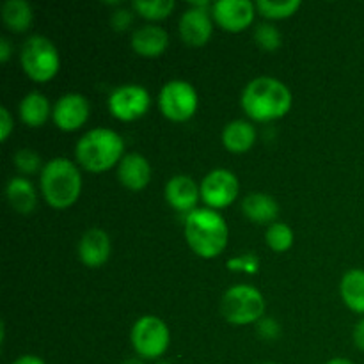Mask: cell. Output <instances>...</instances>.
I'll list each match as a JSON object with an SVG mask.
<instances>
[{"label": "cell", "instance_id": "obj_1", "mask_svg": "<svg viewBox=\"0 0 364 364\" xmlns=\"http://www.w3.org/2000/svg\"><path fill=\"white\" fill-rule=\"evenodd\" d=\"M291 107V92L281 80L258 77L245 85L242 92V109L251 119L267 123L283 117Z\"/></svg>", "mask_w": 364, "mask_h": 364}, {"label": "cell", "instance_id": "obj_2", "mask_svg": "<svg viewBox=\"0 0 364 364\" xmlns=\"http://www.w3.org/2000/svg\"><path fill=\"white\" fill-rule=\"evenodd\" d=\"M185 238L198 256L215 258L226 249L228 224L215 210L196 208L185 217Z\"/></svg>", "mask_w": 364, "mask_h": 364}, {"label": "cell", "instance_id": "obj_3", "mask_svg": "<svg viewBox=\"0 0 364 364\" xmlns=\"http://www.w3.org/2000/svg\"><path fill=\"white\" fill-rule=\"evenodd\" d=\"M124 142L119 134L110 128H95L82 135L77 142L75 155L80 166L89 173H105L114 164L121 162Z\"/></svg>", "mask_w": 364, "mask_h": 364}, {"label": "cell", "instance_id": "obj_4", "mask_svg": "<svg viewBox=\"0 0 364 364\" xmlns=\"http://www.w3.org/2000/svg\"><path fill=\"white\" fill-rule=\"evenodd\" d=\"M39 183L46 203L59 210L73 205L82 191L80 171L68 159H53L45 164Z\"/></svg>", "mask_w": 364, "mask_h": 364}, {"label": "cell", "instance_id": "obj_5", "mask_svg": "<svg viewBox=\"0 0 364 364\" xmlns=\"http://www.w3.org/2000/svg\"><path fill=\"white\" fill-rule=\"evenodd\" d=\"M220 311L230 323L247 326V323L262 320L263 313H265V301L255 287L237 284L223 295Z\"/></svg>", "mask_w": 364, "mask_h": 364}, {"label": "cell", "instance_id": "obj_6", "mask_svg": "<svg viewBox=\"0 0 364 364\" xmlns=\"http://www.w3.org/2000/svg\"><path fill=\"white\" fill-rule=\"evenodd\" d=\"M21 68L36 82H46L59 71L60 59L55 45L45 36L34 34L23 43L20 53Z\"/></svg>", "mask_w": 364, "mask_h": 364}, {"label": "cell", "instance_id": "obj_7", "mask_svg": "<svg viewBox=\"0 0 364 364\" xmlns=\"http://www.w3.org/2000/svg\"><path fill=\"white\" fill-rule=\"evenodd\" d=\"M132 345L141 359H159L166 354L171 334L166 323L156 316H142L132 327Z\"/></svg>", "mask_w": 364, "mask_h": 364}, {"label": "cell", "instance_id": "obj_8", "mask_svg": "<svg viewBox=\"0 0 364 364\" xmlns=\"http://www.w3.org/2000/svg\"><path fill=\"white\" fill-rule=\"evenodd\" d=\"M160 110L171 121H187L198 110V92L188 82L171 80L160 91Z\"/></svg>", "mask_w": 364, "mask_h": 364}, {"label": "cell", "instance_id": "obj_9", "mask_svg": "<svg viewBox=\"0 0 364 364\" xmlns=\"http://www.w3.org/2000/svg\"><path fill=\"white\" fill-rule=\"evenodd\" d=\"M149 92L142 85L124 84L114 89L109 96V110L121 121H134L144 116L149 109Z\"/></svg>", "mask_w": 364, "mask_h": 364}, {"label": "cell", "instance_id": "obj_10", "mask_svg": "<svg viewBox=\"0 0 364 364\" xmlns=\"http://www.w3.org/2000/svg\"><path fill=\"white\" fill-rule=\"evenodd\" d=\"M238 180L231 171L213 169L201 181V199L212 210L226 208L237 199Z\"/></svg>", "mask_w": 364, "mask_h": 364}, {"label": "cell", "instance_id": "obj_11", "mask_svg": "<svg viewBox=\"0 0 364 364\" xmlns=\"http://www.w3.org/2000/svg\"><path fill=\"white\" fill-rule=\"evenodd\" d=\"M213 18L228 32H240L255 20V4L249 0H219L212 6Z\"/></svg>", "mask_w": 364, "mask_h": 364}, {"label": "cell", "instance_id": "obj_12", "mask_svg": "<svg viewBox=\"0 0 364 364\" xmlns=\"http://www.w3.org/2000/svg\"><path fill=\"white\" fill-rule=\"evenodd\" d=\"M53 123L63 132L78 130L89 117V103L78 92H68L57 100L52 110Z\"/></svg>", "mask_w": 364, "mask_h": 364}, {"label": "cell", "instance_id": "obj_13", "mask_svg": "<svg viewBox=\"0 0 364 364\" xmlns=\"http://www.w3.org/2000/svg\"><path fill=\"white\" fill-rule=\"evenodd\" d=\"M213 23L206 7H194L185 11L180 18V36L187 45L203 46L210 41Z\"/></svg>", "mask_w": 364, "mask_h": 364}, {"label": "cell", "instance_id": "obj_14", "mask_svg": "<svg viewBox=\"0 0 364 364\" xmlns=\"http://www.w3.org/2000/svg\"><path fill=\"white\" fill-rule=\"evenodd\" d=\"M201 196V187H198L192 178L174 176L166 185V199L174 210L183 213H191L196 210V205Z\"/></svg>", "mask_w": 364, "mask_h": 364}, {"label": "cell", "instance_id": "obj_15", "mask_svg": "<svg viewBox=\"0 0 364 364\" xmlns=\"http://www.w3.org/2000/svg\"><path fill=\"white\" fill-rule=\"evenodd\" d=\"M78 256L87 267H100L110 256V238L100 228H91L82 235L78 242Z\"/></svg>", "mask_w": 364, "mask_h": 364}, {"label": "cell", "instance_id": "obj_16", "mask_svg": "<svg viewBox=\"0 0 364 364\" xmlns=\"http://www.w3.org/2000/svg\"><path fill=\"white\" fill-rule=\"evenodd\" d=\"M117 178L128 191H142L151 180V167L141 153H128L121 159Z\"/></svg>", "mask_w": 364, "mask_h": 364}, {"label": "cell", "instance_id": "obj_17", "mask_svg": "<svg viewBox=\"0 0 364 364\" xmlns=\"http://www.w3.org/2000/svg\"><path fill=\"white\" fill-rule=\"evenodd\" d=\"M169 45V36L159 25H144L132 34V48L142 57H156Z\"/></svg>", "mask_w": 364, "mask_h": 364}, {"label": "cell", "instance_id": "obj_18", "mask_svg": "<svg viewBox=\"0 0 364 364\" xmlns=\"http://www.w3.org/2000/svg\"><path fill=\"white\" fill-rule=\"evenodd\" d=\"M242 212L252 223L267 224L272 223L279 215V206L272 196L263 194V192H252V194L245 196L242 201Z\"/></svg>", "mask_w": 364, "mask_h": 364}, {"label": "cell", "instance_id": "obj_19", "mask_svg": "<svg viewBox=\"0 0 364 364\" xmlns=\"http://www.w3.org/2000/svg\"><path fill=\"white\" fill-rule=\"evenodd\" d=\"M7 201L9 205L16 210L21 215H31L36 208V203H38V196H36L34 185L31 183L25 178H11L7 181L6 187Z\"/></svg>", "mask_w": 364, "mask_h": 364}, {"label": "cell", "instance_id": "obj_20", "mask_svg": "<svg viewBox=\"0 0 364 364\" xmlns=\"http://www.w3.org/2000/svg\"><path fill=\"white\" fill-rule=\"evenodd\" d=\"M256 141V128L249 121L237 119L226 124L223 130L224 148L233 153H244L252 148Z\"/></svg>", "mask_w": 364, "mask_h": 364}, {"label": "cell", "instance_id": "obj_21", "mask_svg": "<svg viewBox=\"0 0 364 364\" xmlns=\"http://www.w3.org/2000/svg\"><path fill=\"white\" fill-rule=\"evenodd\" d=\"M340 294L352 311L364 313V270H348L341 279Z\"/></svg>", "mask_w": 364, "mask_h": 364}, {"label": "cell", "instance_id": "obj_22", "mask_svg": "<svg viewBox=\"0 0 364 364\" xmlns=\"http://www.w3.org/2000/svg\"><path fill=\"white\" fill-rule=\"evenodd\" d=\"M50 116V103L41 92H28L20 103V117L28 127H41Z\"/></svg>", "mask_w": 364, "mask_h": 364}, {"label": "cell", "instance_id": "obj_23", "mask_svg": "<svg viewBox=\"0 0 364 364\" xmlns=\"http://www.w3.org/2000/svg\"><path fill=\"white\" fill-rule=\"evenodd\" d=\"M2 20L13 32H23L32 23V7L25 0H7L2 6Z\"/></svg>", "mask_w": 364, "mask_h": 364}, {"label": "cell", "instance_id": "obj_24", "mask_svg": "<svg viewBox=\"0 0 364 364\" xmlns=\"http://www.w3.org/2000/svg\"><path fill=\"white\" fill-rule=\"evenodd\" d=\"M134 9L146 20H164L174 9L173 0H135Z\"/></svg>", "mask_w": 364, "mask_h": 364}, {"label": "cell", "instance_id": "obj_25", "mask_svg": "<svg viewBox=\"0 0 364 364\" xmlns=\"http://www.w3.org/2000/svg\"><path fill=\"white\" fill-rule=\"evenodd\" d=\"M265 240L270 249L276 252H284L294 244V231L284 223H272L265 233Z\"/></svg>", "mask_w": 364, "mask_h": 364}, {"label": "cell", "instance_id": "obj_26", "mask_svg": "<svg viewBox=\"0 0 364 364\" xmlns=\"http://www.w3.org/2000/svg\"><path fill=\"white\" fill-rule=\"evenodd\" d=\"M301 7L299 0H287V2H272V0H258L256 9L265 18L279 20V18H288Z\"/></svg>", "mask_w": 364, "mask_h": 364}, {"label": "cell", "instance_id": "obj_27", "mask_svg": "<svg viewBox=\"0 0 364 364\" xmlns=\"http://www.w3.org/2000/svg\"><path fill=\"white\" fill-rule=\"evenodd\" d=\"M255 39L263 50H269V52H274L281 46V34L272 23H259L255 31Z\"/></svg>", "mask_w": 364, "mask_h": 364}, {"label": "cell", "instance_id": "obj_28", "mask_svg": "<svg viewBox=\"0 0 364 364\" xmlns=\"http://www.w3.org/2000/svg\"><path fill=\"white\" fill-rule=\"evenodd\" d=\"M14 166L25 174H34L38 173V171H43L41 169L43 164H41V156H39V153H36L34 149H27V148L16 151V155H14Z\"/></svg>", "mask_w": 364, "mask_h": 364}, {"label": "cell", "instance_id": "obj_29", "mask_svg": "<svg viewBox=\"0 0 364 364\" xmlns=\"http://www.w3.org/2000/svg\"><path fill=\"white\" fill-rule=\"evenodd\" d=\"M228 269L233 270V272H247V274H256L259 270V259L258 256L247 252V255L235 256L228 262Z\"/></svg>", "mask_w": 364, "mask_h": 364}, {"label": "cell", "instance_id": "obj_30", "mask_svg": "<svg viewBox=\"0 0 364 364\" xmlns=\"http://www.w3.org/2000/svg\"><path fill=\"white\" fill-rule=\"evenodd\" d=\"M258 333L265 340H276L281 334V327L274 318H262L258 322Z\"/></svg>", "mask_w": 364, "mask_h": 364}, {"label": "cell", "instance_id": "obj_31", "mask_svg": "<svg viewBox=\"0 0 364 364\" xmlns=\"http://www.w3.org/2000/svg\"><path fill=\"white\" fill-rule=\"evenodd\" d=\"M13 117H11L9 110H7L6 107H2V109H0V139H2V141H7V137H9V134L13 132Z\"/></svg>", "mask_w": 364, "mask_h": 364}, {"label": "cell", "instance_id": "obj_32", "mask_svg": "<svg viewBox=\"0 0 364 364\" xmlns=\"http://www.w3.org/2000/svg\"><path fill=\"white\" fill-rule=\"evenodd\" d=\"M132 23V13L128 9H119L112 16V27L116 31H124Z\"/></svg>", "mask_w": 364, "mask_h": 364}, {"label": "cell", "instance_id": "obj_33", "mask_svg": "<svg viewBox=\"0 0 364 364\" xmlns=\"http://www.w3.org/2000/svg\"><path fill=\"white\" fill-rule=\"evenodd\" d=\"M354 343L359 350L364 352V318L355 326L354 329Z\"/></svg>", "mask_w": 364, "mask_h": 364}, {"label": "cell", "instance_id": "obj_34", "mask_svg": "<svg viewBox=\"0 0 364 364\" xmlns=\"http://www.w3.org/2000/svg\"><path fill=\"white\" fill-rule=\"evenodd\" d=\"M11 57V43L9 39L0 38V63L6 64Z\"/></svg>", "mask_w": 364, "mask_h": 364}, {"label": "cell", "instance_id": "obj_35", "mask_svg": "<svg viewBox=\"0 0 364 364\" xmlns=\"http://www.w3.org/2000/svg\"><path fill=\"white\" fill-rule=\"evenodd\" d=\"M13 364H46V363L43 361L41 358H38V355H21V358H18Z\"/></svg>", "mask_w": 364, "mask_h": 364}, {"label": "cell", "instance_id": "obj_36", "mask_svg": "<svg viewBox=\"0 0 364 364\" xmlns=\"http://www.w3.org/2000/svg\"><path fill=\"white\" fill-rule=\"evenodd\" d=\"M327 364H354V363L348 361V359H341V358H338V359H333V361H329Z\"/></svg>", "mask_w": 364, "mask_h": 364}, {"label": "cell", "instance_id": "obj_37", "mask_svg": "<svg viewBox=\"0 0 364 364\" xmlns=\"http://www.w3.org/2000/svg\"><path fill=\"white\" fill-rule=\"evenodd\" d=\"M123 364H142V361H141V359H137V358H132V359H127V361H124Z\"/></svg>", "mask_w": 364, "mask_h": 364}, {"label": "cell", "instance_id": "obj_38", "mask_svg": "<svg viewBox=\"0 0 364 364\" xmlns=\"http://www.w3.org/2000/svg\"><path fill=\"white\" fill-rule=\"evenodd\" d=\"M156 364H173V363H167V361H160V363H156Z\"/></svg>", "mask_w": 364, "mask_h": 364}, {"label": "cell", "instance_id": "obj_39", "mask_svg": "<svg viewBox=\"0 0 364 364\" xmlns=\"http://www.w3.org/2000/svg\"><path fill=\"white\" fill-rule=\"evenodd\" d=\"M263 364H276V363H263Z\"/></svg>", "mask_w": 364, "mask_h": 364}]
</instances>
